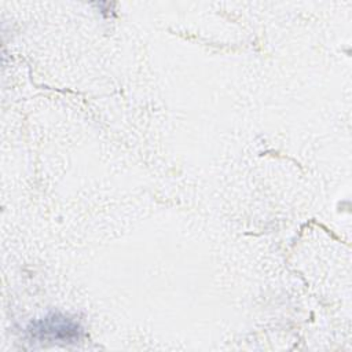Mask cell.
I'll return each mask as SVG.
<instances>
[{
    "label": "cell",
    "mask_w": 352,
    "mask_h": 352,
    "mask_svg": "<svg viewBox=\"0 0 352 352\" xmlns=\"http://www.w3.org/2000/svg\"><path fill=\"white\" fill-rule=\"evenodd\" d=\"M32 337L51 341H76L80 338V327L65 316L52 315L33 323L29 330Z\"/></svg>",
    "instance_id": "6da1fadb"
}]
</instances>
